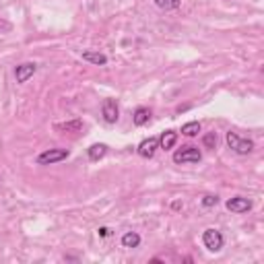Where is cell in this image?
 <instances>
[{
	"instance_id": "6da1fadb",
	"label": "cell",
	"mask_w": 264,
	"mask_h": 264,
	"mask_svg": "<svg viewBox=\"0 0 264 264\" xmlns=\"http://www.w3.org/2000/svg\"><path fill=\"white\" fill-rule=\"evenodd\" d=\"M227 145H229V149H233V151L237 155H248L254 151V143L250 138H242L237 132H227Z\"/></svg>"
},
{
	"instance_id": "7a4b0ae2",
	"label": "cell",
	"mask_w": 264,
	"mask_h": 264,
	"mask_svg": "<svg viewBox=\"0 0 264 264\" xmlns=\"http://www.w3.org/2000/svg\"><path fill=\"white\" fill-rule=\"evenodd\" d=\"M202 244H205V248L208 252H219L223 248V244H225L223 233L219 229H215V227H208V229L202 233Z\"/></svg>"
},
{
	"instance_id": "3957f363",
	"label": "cell",
	"mask_w": 264,
	"mask_h": 264,
	"mask_svg": "<svg viewBox=\"0 0 264 264\" xmlns=\"http://www.w3.org/2000/svg\"><path fill=\"white\" fill-rule=\"evenodd\" d=\"M200 159H202V155L198 151V147H192V145L182 147L180 151L173 153V161L175 163H198Z\"/></svg>"
},
{
	"instance_id": "277c9868",
	"label": "cell",
	"mask_w": 264,
	"mask_h": 264,
	"mask_svg": "<svg viewBox=\"0 0 264 264\" xmlns=\"http://www.w3.org/2000/svg\"><path fill=\"white\" fill-rule=\"evenodd\" d=\"M68 157L66 149H50V151H43L38 157V163L39 165H52V163H58V161H64Z\"/></svg>"
},
{
	"instance_id": "5b68a950",
	"label": "cell",
	"mask_w": 264,
	"mask_h": 264,
	"mask_svg": "<svg viewBox=\"0 0 264 264\" xmlns=\"http://www.w3.org/2000/svg\"><path fill=\"white\" fill-rule=\"evenodd\" d=\"M101 112H103V118H105L108 124H116L118 118H120V108H118L116 99H105Z\"/></svg>"
},
{
	"instance_id": "8992f818",
	"label": "cell",
	"mask_w": 264,
	"mask_h": 264,
	"mask_svg": "<svg viewBox=\"0 0 264 264\" xmlns=\"http://www.w3.org/2000/svg\"><path fill=\"white\" fill-rule=\"evenodd\" d=\"M227 208L231 210V213H248L252 208V200L250 198H244V196H235L231 200H227Z\"/></svg>"
},
{
	"instance_id": "52a82bcc",
	"label": "cell",
	"mask_w": 264,
	"mask_h": 264,
	"mask_svg": "<svg viewBox=\"0 0 264 264\" xmlns=\"http://www.w3.org/2000/svg\"><path fill=\"white\" fill-rule=\"evenodd\" d=\"M157 147H159V138H155V136L147 138V140H143V143L138 145V155L145 157V159H151V157L155 155V151H157Z\"/></svg>"
},
{
	"instance_id": "ba28073f",
	"label": "cell",
	"mask_w": 264,
	"mask_h": 264,
	"mask_svg": "<svg viewBox=\"0 0 264 264\" xmlns=\"http://www.w3.org/2000/svg\"><path fill=\"white\" fill-rule=\"evenodd\" d=\"M35 70H38V66H35L33 62H25L21 66H17L15 70V78H17V83H25V81H29V78L35 75Z\"/></svg>"
},
{
	"instance_id": "9c48e42d",
	"label": "cell",
	"mask_w": 264,
	"mask_h": 264,
	"mask_svg": "<svg viewBox=\"0 0 264 264\" xmlns=\"http://www.w3.org/2000/svg\"><path fill=\"white\" fill-rule=\"evenodd\" d=\"M83 60H87V62H91V64H97V66L108 64V56L99 54V52H91V50L83 52Z\"/></svg>"
},
{
	"instance_id": "30bf717a",
	"label": "cell",
	"mask_w": 264,
	"mask_h": 264,
	"mask_svg": "<svg viewBox=\"0 0 264 264\" xmlns=\"http://www.w3.org/2000/svg\"><path fill=\"white\" fill-rule=\"evenodd\" d=\"M175 140H178V132L167 130V132H163L161 138H159V147L163 149V151H167V149H171L175 145Z\"/></svg>"
},
{
	"instance_id": "8fae6325",
	"label": "cell",
	"mask_w": 264,
	"mask_h": 264,
	"mask_svg": "<svg viewBox=\"0 0 264 264\" xmlns=\"http://www.w3.org/2000/svg\"><path fill=\"white\" fill-rule=\"evenodd\" d=\"M149 120H151V110L149 108H138L134 112V116H132V122H134L136 126H145Z\"/></svg>"
},
{
	"instance_id": "7c38bea8",
	"label": "cell",
	"mask_w": 264,
	"mask_h": 264,
	"mask_svg": "<svg viewBox=\"0 0 264 264\" xmlns=\"http://www.w3.org/2000/svg\"><path fill=\"white\" fill-rule=\"evenodd\" d=\"M105 153H108V145H103V143H97V145H93L89 149V159L91 161H99L105 157Z\"/></svg>"
},
{
	"instance_id": "4fadbf2b",
	"label": "cell",
	"mask_w": 264,
	"mask_h": 264,
	"mask_svg": "<svg viewBox=\"0 0 264 264\" xmlns=\"http://www.w3.org/2000/svg\"><path fill=\"white\" fill-rule=\"evenodd\" d=\"M138 244H140V235L134 233V231H128L122 235V245L124 248H138Z\"/></svg>"
},
{
	"instance_id": "5bb4252c",
	"label": "cell",
	"mask_w": 264,
	"mask_h": 264,
	"mask_svg": "<svg viewBox=\"0 0 264 264\" xmlns=\"http://www.w3.org/2000/svg\"><path fill=\"white\" fill-rule=\"evenodd\" d=\"M54 128L58 132H78L83 128V122L81 120H73V122H66V124H56Z\"/></svg>"
},
{
	"instance_id": "9a60e30c",
	"label": "cell",
	"mask_w": 264,
	"mask_h": 264,
	"mask_svg": "<svg viewBox=\"0 0 264 264\" xmlns=\"http://www.w3.org/2000/svg\"><path fill=\"white\" fill-rule=\"evenodd\" d=\"M200 132V122H188V124L182 126V134L186 136H196Z\"/></svg>"
},
{
	"instance_id": "2e32d148",
	"label": "cell",
	"mask_w": 264,
	"mask_h": 264,
	"mask_svg": "<svg viewBox=\"0 0 264 264\" xmlns=\"http://www.w3.org/2000/svg\"><path fill=\"white\" fill-rule=\"evenodd\" d=\"M155 4L163 11H173V8L180 6V0H155Z\"/></svg>"
},
{
	"instance_id": "e0dca14e",
	"label": "cell",
	"mask_w": 264,
	"mask_h": 264,
	"mask_svg": "<svg viewBox=\"0 0 264 264\" xmlns=\"http://www.w3.org/2000/svg\"><path fill=\"white\" fill-rule=\"evenodd\" d=\"M202 143H205L207 149H215L217 147V132H208V134H205Z\"/></svg>"
},
{
	"instance_id": "ac0fdd59",
	"label": "cell",
	"mask_w": 264,
	"mask_h": 264,
	"mask_svg": "<svg viewBox=\"0 0 264 264\" xmlns=\"http://www.w3.org/2000/svg\"><path fill=\"white\" fill-rule=\"evenodd\" d=\"M219 202V198L215 196V194H207L205 198H202V207H207V208H210V207H215Z\"/></svg>"
},
{
	"instance_id": "d6986e66",
	"label": "cell",
	"mask_w": 264,
	"mask_h": 264,
	"mask_svg": "<svg viewBox=\"0 0 264 264\" xmlns=\"http://www.w3.org/2000/svg\"><path fill=\"white\" fill-rule=\"evenodd\" d=\"M13 29V25L8 23V21H4V19H0V33H8Z\"/></svg>"
},
{
	"instance_id": "ffe728a7",
	"label": "cell",
	"mask_w": 264,
	"mask_h": 264,
	"mask_svg": "<svg viewBox=\"0 0 264 264\" xmlns=\"http://www.w3.org/2000/svg\"><path fill=\"white\" fill-rule=\"evenodd\" d=\"M97 233H99L101 237H108V235H110V229H108V227H99Z\"/></svg>"
}]
</instances>
